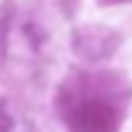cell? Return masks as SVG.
Wrapping results in <instances>:
<instances>
[{
	"label": "cell",
	"mask_w": 132,
	"mask_h": 132,
	"mask_svg": "<svg viewBox=\"0 0 132 132\" xmlns=\"http://www.w3.org/2000/svg\"><path fill=\"white\" fill-rule=\"evenodd\" d=\"M11 127H13L11 114L5 111V104H3V98H0V132H11Z\"/></svg>",
	"instance_id": "obj_3"
},
{
	"label": "cell",
	"mask_w": 132,
	"mask_h": 132,
	"mask_svg": "<svg viewBox=\"0 0 132 132\" xmlns=\"http://www.w3.org/2000/svg\"><path fill=\"white\" fill-rule=\"evenodd\" d=\"M70 124L75 132H114L117 129V117H114V109L104 101H83L73 117H70Z\"/></svg>",
	"instance_id": "obj_1"
},
{
	"label": "cell",
	"mask_w": 132,
	"mask_h": 132,
	"mask_svg": "<svg viewBox=\"0 0 132 132\" xmlns=\"http://www.w3.org/2000/svg\"><path fill=\"white\" fill-rule=\"evenodd\" d=\"M117 47V36L106 29H98V26H86V29H78L75 36H73V49L83 57V60H91V62H98L104 57H109Z\"/></svg>",
	"instance_id": "obj_2"
}]
</instances>
